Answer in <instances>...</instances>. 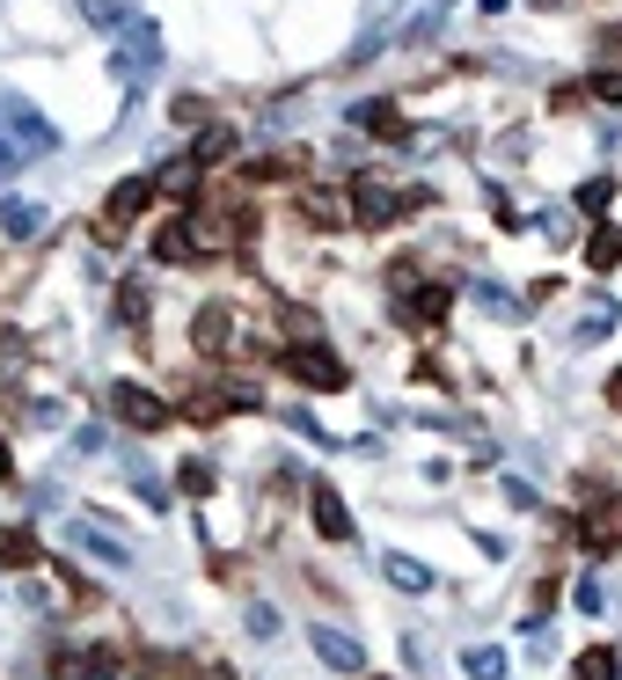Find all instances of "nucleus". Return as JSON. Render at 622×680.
<instances>
[{"instance_id": "obj_16", "label": "nucleus", "mask_w": 622, "mask_h": 680, "mask_svg": "<svg viewBox=\"0 0 622 680\" xmlns=\"http://www.w3.org/2000/svg\"><path fill=\"white\" fill-rule=\"evenodd\" d=\"M73 541H81V549H89L96 563H118V571L132 563V549H124L118 534H103V527H89V520H73Z\"/></svg>"}, {"instance_id": "obj_24", "label": "nucleus", "mask_w": 622, "mask_h": 680, "mask_svg": "<svg viewBox=\"0 0 622 680\" xmlns=\"http://www.w3.org/2000/svg\"><path fill=\"white\" fill-rule=\"evenodd\" d=\"M234 154V124H205V132H198V169H205V161H228Z\"/></svg>"}, {"instance_id": "obj_26", "label": "nucleus", "mask_w": 622, "mask_h": 680, "mask_svg": "<svg viewBox=\"0 0 622 680\" xmlns=\"http://www.w3.org/2000/svg\"><path fill=\"white\" fill-rule=\"evenodd\" d=\"M213 483H220V476L205 469V461H183V469H177V490H183V498H213Z\"/></svg>"}, {"instance_id": "obj_20", "label": "nucleus", "mask_w": 622, "mask_h": 680, "mask_svg": "<svg viewBox=\"0 0 622 680\" xmlns=\"http://www.w3.org/2000/svg\"><path fill=\"white\" fill-rule=\"evenodd\" d=\"M462 673L469 680H505V651H498V644H469L462 651Z\"/></svg>"}, {"instance_id": "obj_31", "label": "nucleus", "mask_w": 622, "mask_h": 680, "mask_svg": "<svg viewBox=\"0 0 622 680\" xmlns=\"http://www.w3.org/2000/svg\"><path fill=\"white\" fill-rule=\"evenodd\" d=\"M183 418H198V424H213V418H220V396H191V402H183Z\"/></svg>"}, {"instance_id": "obj_2", "label": "nucleus", "mask_w": 622, "mask_h": 680, "mask_svg": "<svg viewBox=\"0 0 622 680\" xmlns=\"http://www.w3.org/2000/svg\"><path fill=\"white\" fill-rule=\"evenodd\" d=\"M220 249H228V227L205 220V212H191V220L154 234V263H198V257H220Z\"/></svg>"}, {"instance_id": "obj_8", "label": "nucleus", "mask_w": 622, "mask_h": 680, "mask_svg": "<svg viewBox=\"0 0 622 680\" xmlns=\"http://www.w3.org/2000/svg\"><path fill=\"white\" fill-rule=\"evenodd\" d=\"M308 520H315L322 541H352V512H344L338 483H308Z\"/></svg>"}, {"instance_id": "obj_22", "label": "nucleus", "mask_w": 622, "mask_h": 680, "mask_svg": "<svg viewBox=\"0 0 622 680\" xmlns=\"http://www.w3.org/2000/svg\"><path fill=\"white\" fill-rule=\"evenodd\" d=\"M279 330H293L301 344H322V322H315V308H301V300H279Z\"/></svg>"}, {"instance_id": "obj_18", "label": "nucleus", "mask_w": 622, "mask_h": 680, "mask_svg": "<svg viewBox=\"0 0 622 680\" xmlns=\"http://www.w3.org/2000/svg\"><path fill=\"white\" fill-rule=\"evenodd\" d=\"M59 680H118L110 651H81V659H59Z\"/></svg>"}, {"instance_id": "obj_7", "label": "nucleus", "mask_w": 622, "mask_h": 680, "mask_svg": "<svg viewBox=\"0 0 622 680\" xmlns=\"http://www.w3.org/2000/svg\"><path fill=\"white\" fill-rule=\"evenodd\" d=\"M191 344L205 351V359H228V344H234V308H228V300H205V308H198Z\"/></svg>"}, {"instance_id": "obj_11", "label": "nucleus", "mask_w": 622, "mask_h": 680, "mask_svg": "<svg viewBox=\"0 0 622 680\" xmlns=\"http://www.w3.org/2000/svg\"><path fill=\"white\" fill-rule=\"evenodd\" d=\"M615 322H622V308H615L608 293H593L586 308H579V322H571V344H601V337L615 330Z\"/></svg>"}, {"instance_id": "obj_14", "label": "nucleus", "mask_w": 622, "mask_h": 680, "mask_svg": "<svg viewBox=\"0 0 622 680\" xmlns=\"http://www.w3.org/2000/svg\"><path fill=\"white\" fill-rule=\"evenodd\" d=\"M315 659H322V666H338V673H359V666H367V651H359L344 629H315Z\"/></svg>"}, {"instance_id": "obj_13", "label": "nucleus", "mask_w": 622, "mask_h": 680, "mask_svg": "<svg viewBox=\"0 0 622 680\" xmlns=\"http://www.w3.org/2000/svg\"><path fill=\"white\" fill-rule=\"evenodd\" d=\"M0 563H8V571H37V563H44V541H37L30 527H0Z\"/></svg>"}, {"instance_id": "obj_38", "label": "nucleus", "mask_w": 622, "mask_h": 680, "mask_svg": "<svg viewBox=\"0 0 622 680\" xmlns=\"http://www.w3.org/2000/svg\"><path fill=\"white\" fill-rule=\"evenodd\" d=\"M381 8H410V0H381Z\"/></svg>"}, {"instance_id": "obj_3", "label": "nucleus", "mask_w": 622, "mask_h": 680, "mask_svg": "<svg viewBox=\"0 0 622 680\" xmlns=\"http://www.w3.org/2000/svg\"><path fill=\"white\" fill-rule=\"evenodd\" d=\"M161 67V30L154 22H124V37L110 44V73H118L124 88H147Z\"/></svg>"}, {"instance_id": "obj_23", "label": "nucleus", "mask_w": 622, "mask_h": 680, "mask_svg": "<svg viewBox=\"0 0 622 680\" xmlns=\"http://www.w3.org/2000/svg\"><path fill=\"white\" fill-rule=\"evenodd\" d=\"M381 571H389L395 586H403V593H425V586H432V571H425V563H418V557H403V549H395V557L381 563Z\"/></svg>"}, {"instance_id": "obj_25", "label": "nucleus", "mask_w": 622, "mask_h": 680, "mask_svg": "<svg viewBox=\"0 0 622 680\" xmlns=\"http://www.w3.org/2000/svg\"><path fill=\"white\" fill-rule=\"evenodd\" d=\"M154 191H169V198H191V191H198V161H191V154H183V161H169V169L154 176Z\"/></svg>"}, {"instance_id": "obj_5", "label": "nucleus", "mask_w": 622, "mask_h": 680, "mask_svg": "<svg viewBox=\"0 0 622 680\" xmlns=\"http://www.w3.org/2000/svg\"><path fill=\"white\" fill-rule=\"evenodd\" d=\"M279 367L293 373L301 388H322V396H338V388H344V359L330 344H293V351H279Z\"/></svg>"}, {"instance_id": "obj_33", "label": "nucleus", "mask_w": 622, "mask_h": 680, "mask_svg": "<svg viewBox=\"0 0 622 680\" xmlns=\"http://www.w3.org/2000/svg\"><path fill=\"white\" fill-rule=\"evenodd\" d=\"M249 637H279V614H271V608H249Z\"/></svg>"}, {"instance_id": "obj_32", "label": "nucleus", "mask_w": 622, "mask_h": 680, "mask_svg": "<svg viewBox=\"0 0 622 680\" xmlns=\"http://www.w3.org/2000/svg\"><path fill=\"white\" fill-rule=\"evenodd\" d=\"M571 600H579V614H593V608H601V586H593V578H579V586H571Z\"/></svg>"}, {"instance_id": "obj_12", "label": "nucleus", "mask_w": 622, "mask_h": 680, "mask_svg": "<svg viewBox=\"0 0 622 680\" xmlns=\"http://www.w3.org/2000/svg\"><path fill=\"white\" fill-rule=\"evenodd\" d=\"M293 206H301L308 227H344V220H352V198H344V191H301Z\"/></svg>"}, {"instance_id": "obj_1", "label": "nucleus", "mask_w": 622, "mask_h": 680, "mask_svg": "<svg viewBox=\"0 0 622 680\" xmlns=\"http://www.w3.org/2000/svg\"><path fill=\"white\" fill-rule=\"evenodd\" d=\"M52 147H59V132H52V124L37 118V110L22 103V96H0V154H8V161L22 169V161H44Z\"/></svg>"}, {"instance_id": "obj_30", "label": "nucleus", "mask_w": 622, "mask_h": 680, "mask_svg": "<svg viewBox=\"0 0 622 680\" xmlns=\"http://www.w3.org/2000/svg\"><path fill=\"white\" fill-rule=\"evenodd\" d=\"M593 96H601V103H622V67H608V73H593Z\"/></svg>"}, {"instance_id": "obj_29", "label": "nucleus", "mask_w": 622, "mask_h": 680, "mask_svg": "<svg viewBox=\"0 0 622 680\" xmlns=\"http://www.w3.org/2000/svg\"><path fill=\"white\" fill-rule=\"evenodd\" d=\"M469 293H476V300H483V308H491V314H520V300H505V293H498L491 279H476V286H469Z\"/></svg>"}, {"instance_id": "obj_35", "label": "nucleus", "mask_w": 622, "mask_h": 680, "mask_svg": "<svg viewBox=\"0 0 622 680\" xmlns=\"http://www.w3.org/2000/svg\"><path fill=\"white\" fill-rule=\"evenodd\" d=\"M601 44H608V52H622V30H608V37H601Z\"/></svg>"}, {"instance_id": "obj_21", "label": "nucleus", "mask_w": 622, "mask_h": 680, "mask_svg": "<svg viewBox=\"0 0 622 680\" xmlns=\"http://www.w3.org/2000/svg\"><path fill=\"white\" fill-rule=\"evenodd\" d=\"M579 680H622V651H615V644L579 651Z\"/></svg>"}, {"instance_id": "obj_15", "label": "nucleus", "mask_w": 622, "mask_h": 680, "mask_svg": "<svg viewBox=\"0 0 622 680\" xmlns=\"http://www.w3.org/2000/svg\"><path fill=\"white\" fill-rule=\"evenodd\" d=\"M44 227V206H22V198H0V242H30Z\"/></svg>"}, {"instance_id": "obj_19", "label": "nucleus", "mask_w": 622, "mask_h": 680, "mask_svg": "<svg viewBox=\"0 0 622 680\" xmlns=\"http://www.w3.org/2000/svg\"><path fill=\"white\" fill-rule=\"evenodd\" d=\"M586 263H593V271H615V263H622V227H593V234H586Z\"/></svg>"}, {"instance_id": "obj_6", "label": "nucleus", "mask_w": 622, "mask_h": 680, "mask_svg": "<svg viewBox=\"0 0 622 680\" xmlns=\"http://www.w3.org/2000/svg\"><path fill=\"white\" fill-rule=\"evenodd\" d=\"M154 176H124V183H118V191H110V206H103V234H110V242H118V234H124V227H132V220H140V212L147 206H154Z\"/></svg>"}, {"instance_id": "obj_34", "label": "nucleus", "mask_w": 622, "mask_h": 680, "mask_svg": "<svg viewBox=\"0 0 622 680\" xmlns=\"http://www.w3.org/2000/svg\"><path fill=\"white\" fill-rule=\"evenodd\" d=\"M8 476H16V453H8V439H0V483H8Z\"/></svg>"}, {"instance_id": "obj_27", "label": "nucleus", "mask_w": 622, "mask_h": 680, "mask_svg": "<svg viewBox=\"0 0 622 680\" xmlns=\"http://www.w3.org/2000/svg\"><path fill=\"white\" fill-rule=\"evenodd\" d=\"M118 314L132 322V330L147 322V279H124V286H118Z\"/></svg>"}, {"instance_id": "obj_17", "label": "nucleus", "mask_w": 622, "mask_h": 680, "mask_svg": "<svg viewBox=\"0 0 622 680\" xmlns=\"http://www.w3.org/2000/svg\"><path fill=\"white\" fill-rule=\"evenodd\" d=\"M352 124H359V132H373V140H403V118H395V103H359Z\"/></svg>"}, {"instance_id": "obj_9", "label": "nucleus", "mask_w": 622, "mask_h": 680, "mask_svg": "<svg viewBox=\"0 0 622 680\" xmlns=\"http://www.w3.org/2000/svg\"><path fill=\"white\" fill-rule=\"evenodd\" d=\"M403 206H410V198L389 191V183H359V191H352V220L359 227H395V220H403Z\"/></svg>"}, {"instance_id": "obj_10", "label": "nucleus", "mask_w": 622, "mask_h": 680, "mask_svg": "<svg viewBox=\"0 0 622 680\" xmlns=\"http://www.w3.org/2000/svg\"><path fill=\"white\" fill-rule=\"evenodd\" d=\"M447 308H454V286H403V293H395V314L418 322V330H432Z\"/></svg>"}, {"instance_id": "obj_28", "label": "nucleus", "mask_w": 622, "mask_h": 680, "mask_svg": "<svg viewBox=\"0 0 622 680\" xmlns=\"http://www.w3.org/2000/svg\"><path fill=\"white\" fill-rule=\"evenodd\" d=\"M81 16H89L96 30H118V22H132V16H124V0H81Z\"/></svg>"}, {"instance_id": "obj_36", "label": "nucleus", "mask_w": 622, "mask_h": 680, "mask_svg": "<svg viewBox=\"0 0 622 680\" xmlns=\"http://www.w3.org/2000/svg\"><path fill=\"white\" fill-rule=\"evenodd\" d=\"M608 396H615V402H622V373H615V381H608Z\"/></svg>"}, {"instance_id": "obj_37", "label": "nucleus", "mask_w": 622, "mask_h": 680, "mask_svg": "<svg viewBox=\"0 0 622 680\" xmlns=\"http://www.w3.org/2000/svg\"><path fill=\"white\" fill-rule=\"evenodd\" d=\"M0 176H16V161H8V154H0Z\"/></svg>"}, {"instance_id": "obj_4", "label": "nucleus", "mask_w": 622, "mask_h": 680, "mask_svg": "<svg viewBox=\"0 0 622 680\" xmlns=\"http://www.w3.org/2000/svg\"><path fill=\"white\" fill-rule=\"evenodd\" d=\"M110 418L118 424H132V432H169V402L154 396V388H140V381H110Z\"/></svg>"}]
</instances>
